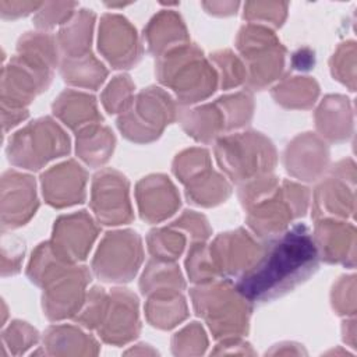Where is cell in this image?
<instances>
[{
    "label": "cell",
    "instance_id": "6da1fadb",
    "mask_svg": "<svg viewBox=\"0 0 357 357\" xmlns=\"http://www.w3.org/2000/svg\"><path fill=\"white\" fill-rule=\"evenodd\" d=\"M318 261L312 233L298 223L268 241L258 261L236 279L234 286L250 303H265L307 280L317 271Z\"/></svg>",
    "mask_w": 357,
    "mask_h": 357
},
{
    "label": "cell",
    "instance_id": "7a4b0ae2",
    "mask_svg": "<svg viewBox=\"0 0 357 357\" xmlns=\"http://www.w3.org/2000/svg\"><path fill=\"white\" fill-rule=\"evenodd\" d=\"M156 75L172 88L181 105H191L212 95L218 74L204 57L202 50L190 42L158 57Z\"/></svg>",
    "mask_w": 357,
    "mask_h": 357
},
{
    "label": "cell",
    "instance_id": "3957f363",
    "mask_svg": "<svg viewBox=\"0 0 357 357\" xmlns=\"http://www.w3.org/2000/svg\"><path fill=\"white\" fill-rule=\"evenodd\" d=\"M191 298L197 315L205 319L216 339L247 333L250 301L237 291L230 279L201 283L191 289Z\"/></svg>",
    "mask_w": 357,
    "mask_h": 357
},
{
    "label": "cell",
    "instance_id": "277c9868",
    "mask_svg": "<svg viewBox=\"0 0 357 357\" xmlns=\"http://www.w3.org/2000/svg\"><path fill=\"white\" fill-rule=\"evenodd\" d=\"M215 155L222 170L237 184L271 174L276 165V149L261 132L245 131L220 137Z\"/></svg>",
    "mask_w": 357,
    "mask_h": 357
},
{
    "label": "cell",
    "instance_id": "5b68a950",
    "mask_svg": "<svg viewBox=\"0 0 357 357\" xmlns=\"http://www.w3.org/2000/svg\"><path fill=\"white\" fill-rule=\"evenodd\" d=\"M178 110L169 93L162 88L149 86L134 96L128 107L120 113L117 127L132 142H152L177 119Z\"/></svg>",
    "mask_w": 357,
    "mask_h": 357
},
{
    "label": "cell",
    "instance_id": "8992f818",
    "mask_svg": "<svg viewBox=\"0 0 357 357\" xmlns=\"http://www.w3.org/2000/svg\"><path fill=\"white\" fill-rule=\"evenodd\" d=\"M70 152V139L50 117H42L17 131L8 141V160L20 167L39 170L47 162Z\"/></svg>",
    "mask_w": 357,
    "mask_h": 357
},
{
    "label": "cell",
    "instance_id": "52a82bcc",
    "mask_svg": "<svg viewBox=\"0 0 357 357\" xmlns=\"http://www.w3.org/2000/svg\"><path fill=\"white\" fill-rule=\"evenodd\" d=\"M237 49L247 60V85L261 91L278 79L283 66L286 49L268 26L261 24L244 25L237 36Z\"/></svg>",
    "mask_w": 357,
    "mask_h": 357
},
{
    "label": "cell",
    "instance_id": "ba28073f",
    "mask_svg": "<svg viewBox=\"0 0 357 357\" xmlns=\"http://www.w3.org/2000/svg\"><path fill=\"white\" fill-rule=\"evenodd\" d=\"M142 257V241L137 231H109L99 244L92 271L106 283H127L137 275Z\"/></svg>",
    "mask_w": 357,
    "mask_h": 357
},
{
    "label": "cell",
    "instance_id": "9c48e42d",
    "mask_svg": "<svg viewBox=\"0 0 357 357\" xmlns=\"http://www.w3.org/2000/svg\"><path fill=\"white\" fill-rule=\"evenodd\" d=\"M354 213V163L340 160L332 167L328 177H324L314 194L312 216L347 219Z\"/></svg>",
    "mask_w": 357,
    "mask_h": 357
},
{
    "label": "cell",
    "instance_id": "30bf717a",
    "mask_svg": "<svg viewBox=\"0 0 357 357\" xmlns=\"http://www.w3.org/2000/svg\"><path fill=\"white\" fill-rule=\"evenodd\" d=\"M208 248L218 275L231 280L240 278L258 261L265 244L258 243L250 231L237 229L219 234Z\"/></svg>",
    "mask_w": 357,
    "mask_h": 357
},
{
    "label": "cell",
    "instance_id": "8fae6325",
    "mask_svg": "<svg viewBox=\"0 0 357 357\" xmlns=\"http://www.w3.org/2000/svg\"><path fill=\"white\" fill-rule=\"evenodd\" d=\"M91 282V272L84 265H73L43 289V314L50 321L74 318L81 310Z\"/></svg>",
    "mask_w": 357,
    "mask_h": 357
},
{
    "label": "cell",
    "instance_id": "7c38bea8",
    "mask_svg": "<svg viewBox=\"0 0 357 357\" xmlns=\"http://www.w3.org/2000/svg\"><path fill=\"white\" fill-rule=\"evenodd\" d=\"M91 206L103 225H121L132 220L127 178L113 169H103L93 176Z\"/></svg>",
    "mask_w": 357,
    "mask_h": 357
},
{
    "label": "cell",
    "instance_id": "4fadbf2b",
    "mask_svg": "<svg viewBox=\"0 0 357 357\" xmlns=\"http://www.w3.org/2000/svg\"><path fill=\"white\" fill-rule=\"evenodd\" d=\"M96 329L106 343L124 344L135 339L139 333L137 296L128 289H113Z\"/></svg>",
    "mask_w": 357,
    "mask_h": 357
},
{
    "label": "cell",
    "instance_id": "5bb4252c",
    "mask_svg": "<svg viewBox=\"0 0 357 357\" xmlns=\"http://www.w3.org/2000/svg\"><path fill=\"white\" fill-rule=\"evenodd\" d=\"M99 52L113 68H131L142 54L135 28L121 15L105 14L99 25Z\"/></svg>",
    "mask_w": 357,
    "mask_h": 357
},
{
    "label": "cell",
    "instance_id": "9a60e30c",
    "mask_svg": "<svg viewBox=\"0 0 357 357\" xmlns=\"http://www.w3.org/2000/svg\"><path fill=\"white\" fill-rule=\"evenodd\" d=\"M35 181L31 176L7 170L1 177V227L25 225L38 209Z\"/></svg>",
    "mask_w": 357,
    "mask_h": 357
},
{
    "label": "cell",
    "instance_id": "2e32d148",
    "mask_svg": "<svg viewBox=\"0 0 357 357\" xmlns=\"http://www.w3.org/2000/svg\"><path fill=\"white\" fill-rule=\"evenodd\" d=\"M85 169L74 160L53 166L40 177L43 197L54 208L81 204L85 199Z\"/></svg>",
    "mask_w": 357,
    "mask_h": 357
},
{
    "label": "cell",
    "instance_id": "e0dca14e",
    "mask_svg": "<svg viewBox=\"0 0 357 357\" xmlns=\"http://www.w3.org/2000/svg\"><path fill=\"white\" fill-rule=\"evenodd\" d=\"M99 233L92 218L79 211L71 215H63L54 222L52 243L70 261L85 259Z\"/></svg>",
    "mask_w": 357,
    "mask_h": 357
},
{
    "label": "cell",
    "instance_id": "ac0fdd59",
    "mask_svg": "<svg viewBox=\"0 0 357 357\" xmlns=\"http://www.w3.org/2000/svg\"><path fill=\"white\" fill-rule=\"evenodd\" d=\"M354 234L353 223L322 218L317 219L312 237L324 261L354 268Z\"/></svg>",
    "mask_w": 357,
    "mask_h": 357
},
{
    "label": "cell",
    "instance_id": "d6986e66",
    "mask_svg": "<svg viewBox=\"0 0 357 357\" xmlns=\"http://www.w3.org/2000/svg\"><path fill=\"white\" fill-rule=\"evenodd\" d=\"M137 199L141 218L149 223L172 216L180 206L176 187L163 174L144 177L137 185Z\"/></svg>",
    "mask_w": 357,
    "mask_h": 357
},
{
    "label": "cell",
    "instance_id": "ffe728a7",
    "mask_svg": "<svg viewBox=\"0 0 357 357\" xmlns=\"http://www.w3.org/2000/svg\"><path fill=\"white\" fill-rule=\"evenodd\" d=\"M286 152L303 155V158H284V166L289 174L298 180H317L329 160V149L324 141L312 132H304L296 137L286 148Z\"/></svg>",
    "mask_w": 357,
    "mask_h": 357
},
{
    "label": "cell",
    "instance_id": "44dd1931",
    "mask_svg": "<svg viewBox=\"0 0 357 357\" xmlns=\"http://www.w3.org/2000/svg\"><path fill=\"white\" fill-rule=\"evenodd\" d=\"M144 38L146 39L149 52L155 57H160L188 43L187 28L180 15L173 10H163L155 15L144 31Z\"/></svg>",
    "mask_w": 357,
    "mask_h": 357
},
{
    "label": "cell",
    "instance_id": "7402d4cb",
    "mask_svg": "<svg viewBox=\"0 0 357 357\" xmlns=\"http://www.w3.org/2000/svg\"><path fill=\"white\" fill-rule=\"evenodd\" d=\"M317 128L322 137L332 142H340L351 135L353 113L347 98L328 95L315 113Z\"/></svg>",
    "mask_w": 357,
    "mask_h": 357
},
{
    "label": "cell",
    "instance_id": "603a6c76",
    "mask_svg": "<svg viewBox=\"0 0 357 357\" xmlns=\"http://www.w3.org/2000/svg\"><path fill=\"white\" fill-rule=\"evenodd\" d=\"M53 113L70 128L78 131L102 121V116L98 113L95 98L92 95L75 92L71 89L59 95L53 103Z\"/></svg>",
    "mask_w": 357,
    "mask_h": 357
},
{
    "label": "cell",
    "instance_id": "cb8c5ba5",
    "mask_svg": "<svg viewBox=\"0 0 357 357\" xmlns=\"http://www.w3.org/2000/svg\"><path fill=\"white\" fill-rule=\"evenodd\" d=\"M146 318L152 326L170 329L188 315L184 296L180 290H163L148 296Z\"/></svg>",
    "mask_w": 357,
    "mask_h": 357
},
{
    "label": "cell",
    "instance_id": "d4e9b609",
    "mask_svg": "<svg viewBox=\"0 0 357 357\" xmlns=\"http://www.w3.org/2000/svg\"><path fill=\"white\" fill-rule=\"evenodd\" d=\"M73 265L75 262L63 255L52 241H46L39 244L32 252L26 273L32 283L45 289Z\"/></svg>",
    "mask_w": 357,
    "mask_h": 357
},
{
    "label": "cell",
    "instance_id": "484cf974",
    "mask_svg": "<svg viewBox=\"0 0 357 357\" xmlns=\"http://www.w3.org/2000/svg\"><path fill=\"white\" fill-rule=\"evenodd\" d=\"M95 14L91 10L77 11L59 32L57 43L64 57H81L89 53Z\"/></svg>",
    "mask_w": 357,
    "mask_h": 357
},
{
    "label": "cell",
    "instance_id": "4316f807",
    "mask_svg": "<svg viewBox=\"0 0 357 357\" xmlns=\"http://www.w3.org/2000/svg\"><path fill=\"white\" fill-rule=\"evenodd\" d=\"M183 128L199 142L215 141L225 127V117L216 103L205 105L192 110H178L177 116Z\"/></svg>",
    "mask_w": 357,
    "mask_h": 357
},
{
    "label": "cell",
    "instance_id": "83f0119b",
    "mask_svg": "<svg viewBox=\"0 0 357 357\" xmlns=\"http://www.w3.org/2000/svg\"><path fill=\"white\" fill-rule=\"evenodd\" d=\"M114 145L113 132L99 123L77 132V155L91 167L106 163L113 153Z\"/></svg>",
    "mask_w": 357,
    "mask_h": 357
},
{
    "label": "cell",
    "instance_id": "f1b7e54d",
    "mask_svg": "<svg viewBox=\"0 0 357 357\" xmlns=\"http://www.w3.org/2000/svg\"><path fill=\"white\" fill-rule=\"evenodd\" d=\"M45 346L50 354H81L98 353V343L93 337L70 325H54L46 331Z\"/></svg>",
    "mask_w": 357,
    "mask_h": 357
},
{
    "label": "cell",
    "instance_id": "f546056e",
    "mask_svg": "<svg viewBox=\"0 0 357 357\" xmlns=\"http://www.w3.org/2000/svg\"><path fill=\"white\" fill-rule=\"evenodd\" d=\"M60 71L66 82L91 89H96L107 75L105 66L91 53L81 57H64Z\"/></svg>",
    "mask_w": 357,
    "mask_h": 357
},
{
    "label": "cell",
    "instance_id": "4dcf8cb0",
    "mask_svg": "<svg viewBox=\"0 0 357 357\" xmlns=\"http://www.w3.org/2000/svg\"><path fill=\"white\" fill-rule=\"evenodd\" d=\"M139 287L144 296H149L163 290H183L185 283L178 266L173 261L153 258L148 262L141 276Z\"/></svg>",
    "mask_w": 357,
    "mask_h": 357
},
{
    "label": "cell",
    "instance_id": "1f68e13d",
    "mask_svg": "<svg viewBox=\"0 0 357 357\" xmlns=\"http://www.w3.org/2000/svg\"><path fill=\"white\" fill-rule=\"evenodd\" d=\"M231 190L229 183L213 170H208L185 184L187 198L201 206H213L223 202Z\"/></svg>",
    "mask_w": 357,
    "mask_h": 357
},
{
    "label": "cell",
    "instance_id": "d6a6232c",
    "mask_svg": "<svg viewBox=\"0 0 357 357\" xmlns=\"http://www.w3.org/2000/svg\"><path fill=\"white\" fill-rule=\"evenodd\" d=\"M319 93L318 84L310 77H290L278 84L272 95L278 103L291 109H308Z\"/></svg>",
    "mask_w": 357,
    "mask_h": 357
},
{
    "label": "cell",
    "instance_id": "836d02e7",
    "mask_svg": "<svg viewBox=\"0 0 357 357\" xmlns=\"http://www.w3.org/2000/svg\"><path fill=\"white\" fill-rule=\"evenodd\" d=\"M185 245V237L180 229L169 225L162 229H153L148 234V248L153 258L174 261Z\"/></svg>",
    "mask_w": 357,
    "mask_h": 357
},
{
    "label": "cell",
    "instance_id": "e575fe53",
    "mask_svg": "<svg viewBox=\"0 0 357 357\" xmlns=\"http://www.w3.org/2000/svg\"><path fill=\"white\" fill-rule=\"evenodd\" d=\"M215 103L218 105L225 117L226 130L240 128L248 124V121L252 117L254 102L248 91L222 96Z\"/></svg>",
    "mask_w": 357,
    "mask_h": 357
},
{
    "label": "cell",
    "instance_id": "d590c367",
    "mask_svg": "<svg viewBox=\"0 0 357 357\" xmlns=\"http://www.w3.org/2000/svg\"><path fill=\"white\" fill-rule=\"evenodd\" d=\"M185 266L190 280L198 284L212 282L216 279V276H219L205 241H195L191 244L185 259Z\"/></svg>",
    "mask_w": 357,
    "mask_h": 357
},
{
    "label": "cell",
    "instance_id": "8d00e7d4",
    "mask_svg": "<svg viewBox=\"0 0 357 357\" xmlns=\"http://www.w3.org/2000/svg\"><path fill=\"white\" fill-rule=\"evenodd\" d=\"M211 169V158L206 149L192 148L181 152L173 162V172L184 184Z\"/></svg>",
    "mask_w": 357,
    "mask_h": 357
},
{
    "label": "cell",
    "instance_id": "74e56055",
    "mask_svg": "<svg viewBox=\"0 0 357 357\" xmlns=\"http://www.w3.org/2000/svg\"><path fill=\"white\" fill-rule=\"evenodd\" d=\"M134 84L128 75H117L107 85L106 91L102 95V102L105 109L110 113H123L131 103Z\"/></svg>",
    "mask_w": 357,
    "mask_h": 357
},
{
    "label": "cell",
    "instance_id": "f35d334b",
    "mask_svg": "<svg viewBox=\"0 0 357 357\" xmlns=\"http://www.w3.org/2000/svg\"><path fill=\"white\" fill-rule=\"evenodd\" d=\"M211 59L218 64L222 73V88L229 89L237 86L247 79V70L241 61L230 50H220L211 54Z\"/></svg>",
    "mask_w": 357,
    "mask_h": 357
},
{
    "label": "cell",
    "instance_id": "ab89813d",
    "mask_svg": "<svg viewBox=\"0 0 357 357\" xmlns=\"http://www.w3.org/2000/svg\"><path fill=\"white\" fill-rule=\"evenodd\" d=\"M107 294L105 293V289L102 287H92L89 293H86V298L78 311V314L74 317V319L89 329H96L100 324L105 304H106Z\"/></svg>",
    "mask_w": 357,
    "mask_h": 357
},
{
    "label": "cell",
    "instance_id": "60d3db41",
    "mask_svg": "<svg viewBox=\"0 0 357 357\" xmlns=\"http://www.w3.org/2000/svg\"><path fill=\"white\" fill-rule=\"evenodd\" d=\"M286 3H245L244 18L254 24L255 21L268 22V25L280 26L286 18Z\"/></svg>",
    "mask_w": 357,
    "mask_h": 357
},
{
    "label": "cell",
    "instance_id": "b9f144b4",
    "mask_svg": "<svg viewBox=\"0 0 357 357\" xmlns=\"http://www.w3.org/2000/svg\"><path fill=\"white\" fill-rule=\"evenodd\" d=\"M38 342V331L26 322L14 321L8 329L3 332V343L8 344L13 354L24 353L28 347Z\"/></svg>",
    "mask_w": 357,
    "mask_h": 357
},
{
    "label": "cell",
    "instance_id": "7bdbcfd3",
    "mask_svg": "<svg viewBox=\"0 0 357 357\" xmlns=\"http://www.w3.org/2000/svg\"><path fill=\"white\" fill-rule=\"evenodd\" d=\"M77 3H43L33 21L39 29L53 28L57 24H66L73 15Z\"/></svg>",
    "mask_w": 357,
    "mask_h": 357
},
{
    "label": "cell",
    "instance_id": "ee69618b",
    "mask_svg": "<svg viewBox=\"0 0 357 357\" xmlns=\"http://www.w3.org/2000/svg\"><path fill=\"white\" fill-rule=\"evenodd\" d=\"M24 251H25V243L21 237L15 234H3L1 237L3 276L14 275L20 272Z\"/></svg>",
    "mask_w": 357,
    "mask_h": 357
},
{
    "label": "cell",
    "instance_id": "f6af8a7d",
    "mask_svg": "<svg viewBox=\"0 0 357 357\" xmlns=\"http://www.w3.org/2000/svg\"><path fill=\"white\" fill-rule=\"evenodd\" d=\"M331 68L336 79L349 85L350 91H354V82L349 78L346 73V70H350V73L354 74V42L343 43L337 49L331 60Z\"/></svg>",
    "mask_w": 357,
    "mask_h": 357
},
{
    "label": "cell",
    "instance_id": "bcb514c9",
    "mask_svg": "<svg viewBox=\"0 0 357 357\" xmlns=\"http://www.w3.org/2000/svg\"><path fill=\"white\" fill-rule=\"evenodd\" d=\"M172 344L176 354H181L185 346H191V353H204L208 342L204 329L198 325V322H192L181 332L174 335Z\"/></svg>",
    "mask_w": 357,
    "mask_h": 357
},
{
    "label": "cell",
    "instance_id": "7dc6e473",
    "mask_svg": "<svg viewBox=\"0 0 357 357\" xmlns=\"http://www.w3.org/2000/svg\"><path fill=\"white\" fill-rule=\"evenodd\" d=\"M172 226L184 231H190L192 243L205 241L211 236V229L208 226L206 219L202 215L195 213L194 211H184V213L180 218H177L172 223Z\"/></svg>",
    "mask_w": 357,
    "mask_h": 357
},
{
    "label": "cell",
    "instance_id": "c3c4849f",
    "mask_svg": "<svg viewBox=\"0 0 357 357\" xmlns=\"http://www.w3.org/2000/svg\"><path fill=\"white\" fill-rule=\"evenodd\" d=\"M43 3H21V1H0V10L3 18H18L21 15H26L35 10H39Z\"/></svg>",
    "mask_w": 357,
    "mask_h": 357
},
{
    "label": "cell",
    "instance_id": "681fc988",
    "mask_svg": "<svg viewBox=\"0 0 357 357\" xmlns=\"http://www.w3.org/2000/svg\"><path fill=\"white\" fill-rule=\"evenodd\" d=\"M28 117V110L26 109H20V107H7L3 106V130L7 132L11 127L17 126L22 120Z\"/></svg>",
    "mask_w": 357,
    "mask_h": 357
},
{
    "label": "cell",
    "instance_id": "f907efd6",
    "mask_svg": "<svg viewBox=\"0 0 357 357\" xmlns=\"http://www.w3.org/2000/svg\"><path fill=\"white\" fill-rule=\"evenodd\" d=\"M314 66V53L308 49H300L293 54V67L297 70H310Z\"/></svg>",
    "mask_w": 357,
    "mask_h": 357
},
{
    "label": "cell",
    "instance_id": "816d5d0a",
    "mask_svg": "<svg viewBox=\"0 0 357 357\" xmlns=\"http://www.w3.org/2000/svg\"><path fill=\"white\" fill-rule=\"evenodd\" d=\"M208 13L215 15H231L236 14L238 3H202Z\"/></svg>",
    "mask_w": 357,
    "mask_h": 357
}]
</instances>
